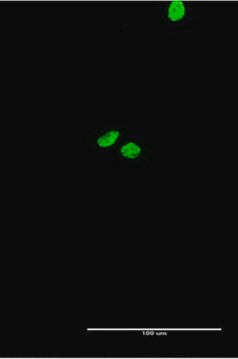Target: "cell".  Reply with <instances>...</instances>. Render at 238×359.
Instances as JSON below:
<instances>
[{"instance_id": "2", "label": "cell", "mask_w": 238, "mask_h": 359, "mask_svg": "<svg viewBox=\"0 0 238 359\" xmlns=\"http://www.w3.org/2000/svg\"><path fill=\"white\" fill-rule=\"evenodd\" d=\"M133 123L108 121L90 128L83 136V143L97 159L110 161L122 137Z\"/></svg>"}, {"instance_id": "3", "label": "cell", "mask_w": 238, "mask_h": 359, "mask_svg": "<svg viewBox=\"0 0 238 359\" xmlns=\"http://www.w3.org/2000/svg\"><path fill=\"white\" fill-rule=\"evenodd\" d=\"M193 4L181 0L162 4L160 8L162 29L169 33L193 32Z\"/></svg>"}, {"instance_id": "1", "label": "cell", "mask_w": 238, "mask_h": 359, "mask_svg": "<svg viewBox=\"0 0 238 359\" xmlns=\"http://www.w3.org/2000/svg\"><path fill=\"white\" fill-rule=\"evenodd\" d=\"M154 159V146L143 127H130L110 161L132 172H144Z\"/></svg>"}]
</instances>
